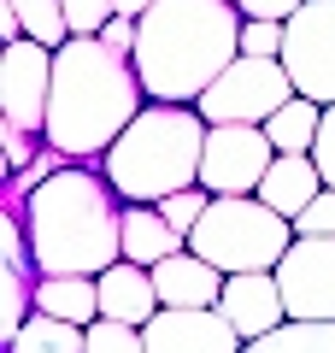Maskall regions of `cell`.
I'll use <instances>...</instances> for the list:
<instances>
[{
    "instance_id": "6da1fadb",
    "label": "cell",
    "mask_w": 335,
    "mask_h": 353,
    "mask_svg": "<svg viewBox=\"0 0 335 353\" xmlns=\"http://www.w3.org/2000/svg\"><path fill=\"white\" fill-rule=\"evenodd\" d=\"M148 88L130 53H112L100 36H77L53 53V101H48V148L77 165H100L118 136L141 118Z\"/></svg>"
},
{
    "instance_id": "7a4b0ae2",
    "label": "cell",
    "mask_w": 335,
    "mask_h": 353,
    "mask_svg": "<svg viewBox=\"0 0 335 353\" xmlns=\"http://www.w3.org/2000/svg\"><path fill=\"white\" fill-rule=\"evenodd\" d=\"M12 206L41 277H100L124 259V201L100 165H71Z\"/></svg>"
},
{
    "instance_id": "3957f363",
    "label": "cell",
    "mask_w": 335,
    "mask_h": 353,
    "mask_svg": "<svg viewBox=\"0 0 335 353\" xmlns=\"http://www.w3.org/2000/svg\"><path fill=\"white\" fill-rule=\"evenodd\" d=\"M236 0H159L136 24V77L159 106H200L212 83L241 59Z\"/></svg>"
},
{
    "instance_id": "277c9868",
    "label": "cell",
    "mask_w": 335,
    "mask_h": 353,
    "mask_svg": "<svg viewBox=\"0 0 335 353\" xmlns=\"http://www.w3.org/2000/svg\"><path fill=\"white\" fill-rule=\"evenodd\" d=\"M212 124L200 106H159L148 101L141 118L118 136V148L100 159L106 183L124 206H165L171 194L200 189V159H206Z\"/></svg>"
},
{
    "instance_id": "5b68a950",
    "label": "cell",
    "mask_w": 335,
    "mask_h": 353,
    "mask_svg": "<svg viewBox=\"0 0 335 353\" xmlns=\"http://www.w3.org/2000/svg\"><path fill=\"white\" fill-rule=\"evenodd\" d=\"M188 248L206 265H218L223 277L276 271L288 259V248H294V224L283 212H271L259 194H230V201H212V212L200 218Z\"/></svg>"
},
{
    "instance_id": "8992f818",
    "label": "cell",
    "mask_w": 335,
    "mask_h": 353,
    "mask_svg": "<svg viewBox=\"0 0 335 353\" xmlns=\"http://www.w3.org/2000/svg\"><path fill=\"white\" fill-rule=\"evenodd\" d=\"M288 101H294V77L283 71V59H247V53H241V59L200 94V118H206L212 130L218 124L265 130Z\"/></svg>"
},
{
    "instance_id": "52a82bcc",
    "label": "cell",
    "mask_w": 335,
    "mask_h": 353,
    "mask_svg": "<svg viewBox=\"0 0 335 353\" xmlns=\"http://www.w3.org/2000/svg\"><path fill=\"white\" fill-rule=\"evenodd\" d=\"M283 71L300 101L335 106V0H306L283 24Z\"/></svg>"
},
{
    "instance_id": "ba28073f",
    "label": "cell",
    "mask_w": 335,
    "mask_h": 353,
    "mask_svg": "<svg viewBox=\"0 0 335 353\" xmlns=\"http://www.w3.org/2000/svg\"><path fill=\"white\" fill-rule=\"evenodd\" d=\"M276 165V148L265 130L253 124H218L206 136V159H200V189L212 201H230V194H259L265 171Z\"/></svg>"
},
{
    "instance_id": "9c48e42d",
    "label": "cell",
    "mask_w": 335,
    "mask_h": 353,
    "mask_svg": "<svg viewBox=\"0 0 335 353\" xmlns=\"http://www.w3.org/2000/svg\"><path fill=\"white\" fill-rule=\"evenodd\" d=\"M48 101H53V48H41V41L0 48V124H18L48 141Z\"/></svg>"
},
{
    "instance_id": "30bf717a",
    "label": "cell",
    "mask_w": 335,
    "mask_h": 353,
    "mask_svg": "<svg viewBox=\"0 0 335 353\" xmlns=\"http://www.w3.org/2000/svg\"><path fill=\"white\" fill-rule=\"evenodd\" d=\"M288 324H335V241L294 236L288 259L276 265Z\"/></svg>"
},
{
    "instance_id": "8fae6325",
    "label": "cell",
    "mask_w": 335,
    "mask_h": 353,
    "mask_svg": "<svg viewBox=\"0 0 335 353\" xmlns=\"http://www.w3.org/2000/svg\"><path fill=\"white\" fill-rule=\"evenodd\" d=\"M141 336H148V353H241L247 347L223 324L218 306H165Z\"/></svg>"
},
{
    "instance_id": "7c38bea8",
    "label": "cell",
    "mask_w": 335,
    "mask_h": 353,
    "mask_svg": "<svg viewBox=\"0 0 335 353\" xmlns=\"http://www.w3.org/2000/svg\"><path fill=\"white\" fill-rule=\"evenodd\" d=\"M223 324L236 330L241 341H265L288 324V306H283V283L276 271H247V277H230L223 283V301H218Z\"/></svg>"
},
{
    "instance_id": "4fadbf2b",
    "label": "cell",
    "mask_w": 335,
    "mask_h": 353,
    "mask_svg": "<svg viewBox=\"0 0 335 353\" xmlns=\"http://www.w3.org/2000/svg\"><path fill=\"white\" fill-rule=\"evenodd\" d=\"M100 318H112V324H136L148 330L153 318L165 312L159 306V289H153V271H141V265L118 259L112 271H100Z\"/></svg>"
},
{
    "instance_id": "5bb4252c",
    "label": "cell",
    "mask_w": 335,
    "mask_h": 353,
    "mask_svg": "<svg viewBox=\"0 0 335 353\" xmlns=\"http://www.w3.org/2000/svg\"><path fill=\"white\" fill-rule=\"evenodd\" d=\"M223 271L206 265L194 248H183L176 259L153 265V289H159V306H218L223 301Z\"/></svg>"
},
{
    "instance_id": "9a60e30c",
    "label": "cell",
    "mask_w": 335,
    "mask_h": 353,
    "mask_svg": "<svg viewBox=\"0 0 335 353\" xmlns=\"http://www.w3.org/2000/svg\"><path fill=\"white\" fill-rule=\"evenodd\" d=\"M318 194H323V171L312 165V153H276V165L259 183V201L271 206V212H283L288 224H294Z\"/></svg>"
},
{
    "instance_id": "2e32d148",
    "label": "cell",
    "mask_w": 335,
    "mask_h": 353,
    "mask_svg": "<svg viewBox=\"0 0 335 353\" xmlns=\"http://www.w3.org/2000/svg\"><path fill=\"white\" fill-rule=\"evenodd\" d=\"M183 248H188V241L176 236L171 224H165L159 206H124V259H130V265L153 271V265L176 259Z\"/></svg>"
},
{
    "instance_id": "e0dca14e",
    "label": "cell",
    "mask_w": 335,
    "mask_h": 353,
    "mask_svg": "<svg viewBox=\"0 0 335 353\" xmlns=\"http://www.w3.org/2000/svg\"><path fill=\"white\" fill-rule=\"evenodd\" d=\"M36 312L88 330V324H100V283L94 277H41L36 283Z\"/></svg>"
},
{
    "instance_id": "ac0fdd59",
    "label": "cell",
    "mask_w": 335,
    "mask_h": 353,
    "mask_svg": "<svg viewBox=\"0 0 335 353\" xmlns=\"http://www.w3.org/2000/svg\"><path fill=\"white\" fill-rule=\"evenodd\" d=\"M318 130H323V106L294 94V101H288L283 112L265 124V136H271L276 153H312V148H318Z\"/></svg>"
},
{
    "instance_id": "d6986e66",
    "label": "cell",
    "mask_w": 335,
    "mask_h": 353,
    "mask_svg": "<svg viewBox=\"0 0 335 353\" xmlns=\"http://www.w3.org/2000/svg\"><path fill=\"white\" fill-rule=\"evenodd\" d=\"M6 353H88V330L65 324V318H48V312H36V318L24 324V336H18Z\"/></svg>"
},
{
    "instance_id": "ffe728a7",
    "label": "cell",
    "mask_w": 335,
    "mask_h": 353,
    "mask_svg": "<svg viewBox=\"0 0 335 353\" xmlns=\"http://www.w3.org/2000/svg\"><path fill=\"white\" fill-rule=\"evenodd\" d=\"M24 24V41H41V48L59 53L71 41V24H65V0H6Z\"/></svg>"
},
{
    "instance_id": "44dd1931",
    "label": "cell",
    "mask_w": 335,
    "mask_h": 353,
    "mask_svg": "<svg viewBox=\"0 0 335 353\" xmlns=\"http://www.w3.org/2000/svg\"><path fill=\"white\" fill-rule=\"evenodd\" d=\"M241 353H335V324H283L276 336L247 341Z\"/></svg>"
},
{
    "instance_id": "7402d4cb",
    "label": "cell",
    "mask_w": 335,
    "mask_h": 353,
    "mask_svg": "<svg viewBox=\"0 0 335 353\" xmlns=\"http://www.w3.org/2000/svg\"><path fill=\"white\" fill-rule=\"evenodd\" d=\"M159 212H165V224H171L176 236L188 241V236L200 230V218L212 212V194H206V189H183V194H171V201H165Z\"/></svg>"
},
{
    "instance_id": "603a6c76",
    "label": "cell",
    "mask_w": 335,
    "mask_h": 353,
    "mask_svg": "<svg viewBox=\"0 0 335 353\" xmlns=\"http://www.w3.org/2000/svg\"><path fill=\"white\" fill-rule=\"evenodd\" d=\"M88 353H148V336H141L136 324L100 318V324H88Z\"/></svg>"
},
{
    "instance_id": "cb8c5ba5",
    "label": "cell",
    "mask_w": 335,
    "mask_h": 353,
    "mask_svg": "<svg viewBox=\"0 0 335 353\" xmlns=\"http://www.w3.org/2000/svg\"><path fill=\"white\" fill-rule=\"evenodd\" d=\"M118 18L112 0H65V24H71V41L77 36H100V30Z\"/></svg>"
},
{
    "instance_id": "d4e9b609",
    "label": "cell",
    "mask_w": 335,
    "mask_h": 353,
    "mask_svg": "<svg viewBox=\"0 0 335 353\" xmlns=\"http://www.w3.org/2000/svg\"><path fill=\"white\" fill-rule=\"evenodd\" d=\"M0 148H6V176H24L30 165H36V153L48 148L41 136H30V130H18V124H0Z\"/></svg>"
},
{
    "instance_id": "484cf974",
    "label": "cell",
    "mask_w": 335,
    "mask_h": 353,
    "mask_svg": "<svg viewBox=\"0 0 335 353\" xmlns=\"http://www.w3.org/2000/svg\"><path fill=\"white\" fill-rule=\"evenodd\" d=\"M241 53H247V59H283V24L247 18V24H241Z\"/></svg>"
},
{
    "instance_id": "4316f807",
    "label": "cell",
    "mask_w": 335,
    "mask_h": 353,
    "mask_svg": "<svg viewBox=\"0 0 335 353\" xmlns=\"http://www.w3.org/2000/svg\"><path fill=\"white\" fill-rule=\"evenodd\" d=\"M294 236H323V241H335V189H323L318 201L294 218Z\"/></svg>"
},
{
    "instance_id": "83f0119b",
    "label": "cell",
    "mask_w": 335,
    "mask_h": 353,
    "mask_svg": "<svg viewBox=\"0 0 335 353\" xmlns=\"http://www.w3.org/2000/svg\"><path fill=\"white\" fill-rule=\"evenodd\" d=\"M300 6H306V0H236V12L241 18H259V24H288Z\"/></svg>"
},
{
    "instance_id": "f1b7e54d",
    "label": "cell",
    "mask_w": 335,
    "mask_h": 353,
    "mask_svg": "<svg viewBox=\"0 0 335 353\" xmlns=\"http://www.w3.org/2000/svg\"><path fill=\"white\" fill-rule=\"evenodd\" d=\"M312 165L323 171V189H335V106H323V130H318V148H312Z\"/></svg>"
},
{
    "instance_id": "f546056e",
    "label": "cell",
    "mask_w": 335,
    "mask_h": 353,
    "mask_svg": "<svg viewBox=\"0 0 335 353\" xmlns=\"http://www.w3.org/2000/svg\"><path fill=\"white\" fill-rule=\"evenodd\" d=\"M100 41H106L112 53H136V24H130V18H112V24L100 30Z\"/></svg>"
},
{
    "instance_id": "4dcf8cb0",
    "label": "cell",
    "mask_w": 335,
    "mask_h": 353,
    "mask_svg": "<svg viewBox=\"0 0 335 353\" xmlns=\"http://www.w3.org/2000/svg\"><path fill=\"white\" fill-rule=\"evenodd\" d=\"M112 6H118V18H130V24H141V18H148L153 6H159V0H112Z\"/></svg>"
}]
</instances>
